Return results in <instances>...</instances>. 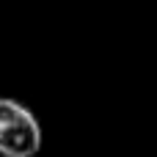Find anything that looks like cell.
Wrapping results in <instances>:
<instances>
[{"label": "cell", "instance_id": "cell-1", "mask_svg": "<svg viewBox=\"0 0 157 157\" xmlns=\"http://www.w3.org/2000/svg\"><path fill=\"white\" fill-rule=\"evenodd\" d=\"M41 149V124L30 108L0 97V157H36Z\"/></svg>", "mask_w": 157, "mask_h": 157}]
</instances>
